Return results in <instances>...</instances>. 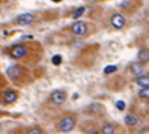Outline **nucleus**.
Segmentation results:
<instances>
[{"label": "nucleus", "instance_id": "obj_1", "mask_svg": "<svg viewBox=\"0 0 149 134\" xmlns=\"http://www.w3.org/2000/svg\"><path fill=\"white\" fill-rule=\"evenodd\" d=\"M77 125V118L74 114H65L63 118L59 119L57 124V130L59 133H71Z\"/></svg>", "mask_w": 149, "mask_h": 134}, {"label": "nucleus", "instance_id": "obj_2", "mask_svg": "<svg viewBox=\"0 0 149 134\" xmlns=\"http://www.w3.org/2000/svg\"><path fill=\"white\" fill-rule=\"evenodd\" d=\"M48 100H50L51 104H54V105H62L68 100V94L65 91H62V89H56V91H53L50 94Z\"/></svg>", "mask_w": 149, "mask_h": 134}, {"label": "nucleus", "instance_id": "obj_3", "mask_svg": "<svg viewBox=\"0 0 149 134\" xmlns=\"http://www.w3.org/2000/svg\"><path fill=\"white\" fill-rule=\"evenodd\" d=\"M26 54H27V47L23 45V44H15L9 50V56L12 59H23L26 57Z\"/></svg>", "mask_w": 149, "mask_h": 134}, {"label": "nucleus", "instance_id": "obj_4", "mask_svg": "<svg viewBox=\"0 0 149 134\" xmlns=\"http://www.w3.org/2000/svg\"><path fill=\"white\" fill-rule=\"evenodd\" d=\"M110 24L113 26V29H116V30H120V29H124L125 27V17L116 12V14H113L110 17Z\"/></svg>", "mask_w": 149, "mask_h": 134}, {"label": "nucleus", "instance_id": "obj_5", "mask_svg": "<svg viewBox=\"0 0 149 134\" xmlns=\"http://www.w3.org/2000/svg\"><path fill=\"white\" fill-rule=\"evenodd\" d=\"M71 32L77 36H86L87 35V24L84 21H75L71 26Z\"/></svg>", "mask_w": 149, "mask_h": 134}, {"label": "nucleus", "instance_id": "obj_6", "mask_svg": "<svg viewBox=\"0 0 149 134\" xmlns=\"http://www.w3.org/2000/svg\"><path fill=\"white\" fill-rule=\"evenodd\" d=\"M0 98H2V103L5 105H9V104H14L17 100H18V92H15V91H5Z\"/></svg>", "mask_w": 149, "mask_h": 134}, {"label": "nucleus", "instance_id": "obj_7", "mask_svg": "<svg viewBox=\"0 0 149 134\" xmlns=\"http://www.w3.org/2000/svg\"><path fill=\"white\" fill-rule=\"evenodd\" d=\"M130 73L131 75H134V77H139V75H142L145 74L146 71H145V65L143 64H140V62H131V65H130Z\"/></svg>", "mask_w": 149, "mask_h": 134}, {"label": "nucleus", "instance_id": "obj_8", "mask_svg": "<svg viewBox=\"0 0 149 134\" xmlns=\"http://www.w3.org/2000/svg\"><path fill=\"white\" fill-rule=\"evenodd\" d=\"M6 74H8V77H9L11 80H17V78H20L23 75V68L20 65H12V66L8 68Z\"/></svg>", "mask_w": 149, "mask_h": 134}, {"label": "nucleus", "instance_id": "obj_9", "mask_svg": "<svg viewBox=\"0 0 149 134\" xmlns=\"http://www.w3.org/2000/svg\"><path fill=\"white\" fill-rule=\"evenodd\" d=\"M15 21L20 26H27V24H32L35 21V15L33 14H21V15L17 17Z\"/></svg>", "mask_w": 149, "mask_h": 134}, {"label": "nucleus", "instance_id": "obj_10", "mask_svg": "<svg viewBox=\"0 0 149 134\" xmlns=\"http://www.w3.org/2000/svg\"><path fill=\"white\" fill-rule=\"evenodd\" d=\"M124 122H125V125L127 127H136V125H139V122H140V119H139V116L137 114H134V113H128L125 118H124Z\"/></svg>", "mask_w": 149, "mask_h": 134}, {"label": "nucleus", "instance_id": "obj_11", "mask_svg": "<svg viewBox=\"0 0 149 134\" xmlns=\"http://www.w3.org/2000/svg\"><path fill=\"white\" fill-rule=\"evenodd\" d=\"M100 133L101 134H116V125L113 122H106L100 128Z\"/></svg>", "mask_w": 149, "mask_h": 134}, {"label": "nucleus", "instance_id": "obj_12", "mask_svg": "<svg viewBox=\"0 0 149 134\" xmlns=\"http://www.w3.org/2000/svg\"><path fill=\"white\" fill-rule=\"evenodd\" d=\"M136 84H137L140 89L149 87V75H148V73H145V74H142V75L136 77Z\"/></svg>", "mask_w": 149, "mask_h": 134}, {"label": "nucleus", "instance_id": "obj_13", "mask_svg": "<svg viewBox=\"0 0 149 134\" xmlns=\"http://www.w3.org/2000/svg\"><path fill=\"white\" fill-rule=\"evenodd\" d=\"M148 60H149V51H148V48H140L139 53H137V62L146 65Z\"/></svg>", "mask_w": 149, "mask_h": 134}, {"label": "nucleus", "instance_id": "obj_14", "mask_svg": "<svg viewBox=\"0 0 149 134\" xmlns=\"http://www.w3.org/2000/svg\"><path fill=\"white\" fill-rule=\"evenodd\" d=\"M139 98L140 100H145V101H148L149 100V87H143V89H140L139 91Z\"/></svg>", "mask_w": 149, "mask_h": 134}, {"label": "nucleus", "instance_id": "obj_15", "mask_svg": "<svg viewBox=\"0 0 149 134\" xmlns=\"http://www.w3.org/2000/svg\"><path fill=\"white\" fill-rule=\"evenodd\" d=\"M86 12V8L84 6H80V8H77V9L72 12V18L74 20H78L80 17H83V14Z\"/></svg>", "mask_w": 149, "mask_h": 134}, {"label": "nucleus", "instance_id": "obj_16", "mask_svg": "<svg viewBox=\"0 0 149 134\" xmlns=\"http://www.w3.org/2000/svg\"><path fill=\"white\" fill-rule=\"evenodd\" d=\"M118 71V66L111 65V66H106L104 68V74H111V73H116Z\"/></svg>", "mask_w": 149, "mask_h": 134}, {"label": "nucleus", "instance_id": "obj_17", "mask_svg": "<svg viewBox=\"0 0 149 134\" xmlns=\"http://www.w3.org/2000/svg\"><path fill=\"white\" fill-rule=\"evenodd\" d=\"M26 134H44V131L38 127H35V128H30L29 131H26Z\"/></svg>", "mask_w": 149, "mask_h": 134}, {"label": "nucleus", "instance_id": "obj_18", "mask_svg": "<svg viewBox=\"0 0 149 134\" xmlns=\"http://www.w3.org/2000/svg\"><path fill=\"white\" fill-rule=\"evenodd\" d=\"M51 62H53V65H60V64H62V56H59V54L53 56V59H51Z\"/></svg>", "mask_w": 149, "mask_h": 134}, {"label": "nucleus", "instance_id": "obj_19", "mask_svg": "<svg viewBox=\"0 0 149 134\" xmlns=\"http://www.w3.org/2000/svg\"><path fill=\"white\" fill-rule=\"evenodd\" d=\"M116 107H118L119 110H124V109H125V103H124V101H118V103H116Z\"/></svg>", "mask_w": 149, "mask_h": 134}, {"label": "nucleus", "instance_id": "obj_20", "mask_svg": "<svg viewBox=\"0 0 149 134\" xmlns=\"http://www.w3.org/2000/svg\"><path fill=\"white\" fill-rule=\"evenodd\" d=\"M140 134H148V128H145V131H142Z\"/></svg>", "mask_w": 149, "mask_h": 134}]
</instances>
